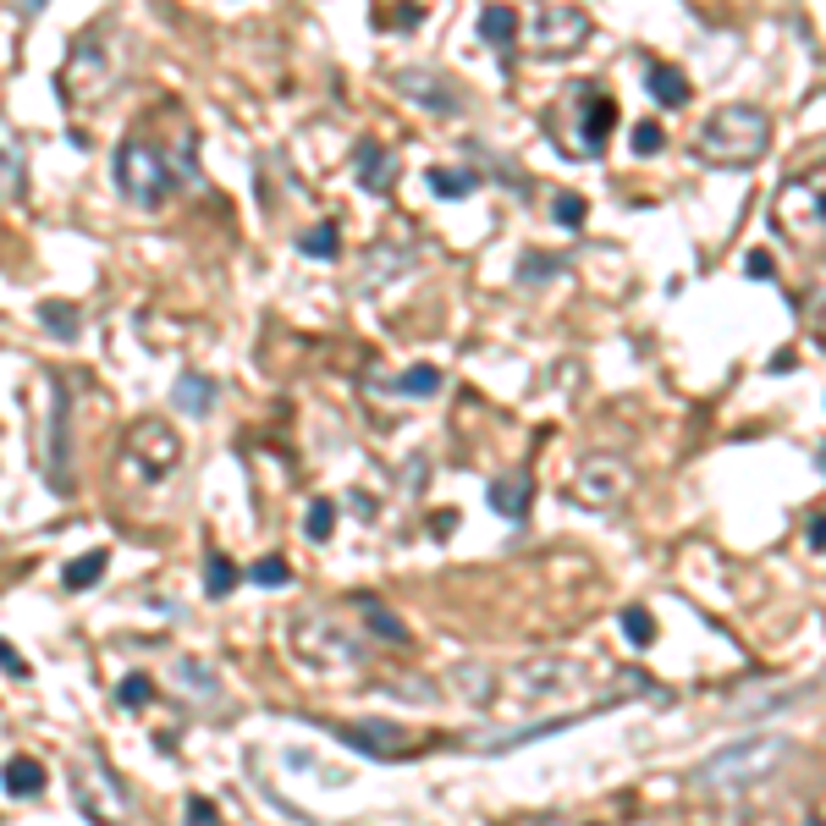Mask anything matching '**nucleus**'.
I'll return each instance as SVG.
<instances>
[{"mask_svg":"<svg viewBox=\"0 0 826 826\" xmlns=\"http://www.w3.org/2000/svg\"><path fill=\"white\" fill-rule=\"evenodd\" d=\"M127 458H133V469L144 480H166L182 464V442H177V431L160 420V413H144V420L127 431Z\"/></svg>","mask_w":826,"mask_h":826,"instance_id":"obj_7","label":"nucleus"},{"mask_svg":"<svg viewBox=\"0 0 826 826\" xmlns=\"http://www.w3.org/2000/svg\"><path fill=\"white\" fill-rule=\"evenodd\" d=\"M810 826H826V821H810Z\"/></svg>","mask_w":826,"mask_h":826,"instance_id":"obj_39","label":"nucleus"},{"mask_svg":"<svg viewBox=\"0 0 826 826\" xmlns=\"http://www.w3.org/2000/svg\"><path fill=\"white\" fill-rule=\"evenodd\" d=\"M171 397H177V408L188 413V420H204V413L215 408V397H221V386L210 375H199V369H182L177 386H171Z\"/></svg>","mask_w":826,"mask_h":826,"instance_id":"obj_16","label":"nucleus"},{"mask_svg":"<svg viewBox=\"0 0 826 826\" xmlns=\"http://www.w3.org/2000/svg\"><path fill=\"white\" fill-rule=\"evenodd\" d=\"M771 221L793 243H826V166L788 177L771 199Z\"/></svg>","mask_w":826,"mask_h":826,"instance_id":"obj_4","label":"nucleus"},{"mask_svg":"<svg viewBox=\"0 0 826 826\" xmlns=\"http://www.w3.org/2000/svg\"><path fill=\"white\" fill-rule=\"evenodd\" d=\"M453 529H458V513H436V518H431V535H436V540H447Z\"/></svg>","mask_w":826,"mask_h":826,"instance_id":"obj_37","label":"nucleus"},{"mask_svg":"<svg viewBox=\"0 0 826 826\" xmlns=\"http://www.w3.org/2000/svg\"><path fill=\"white\" fill-rule=\"evenodd\" d=\"M72 788H78V810L94 821V826H127V793L116 782V771L105 766V755H83L72 766Z\"/></svg>","mask_w":826,"mask_h":826,"instance_id":"obj_5","label":"nucleus"},{"mask_svg":"<svg viewBox=\"0 0 826 826\" xmlns=\"http://www.w3.org/2000/svg\"><path fill=\"white\" fill-rule=\"evenodd\" d=\"M810 546H815V551H826V513H821V518H810Z\"/></svg>","mask_w":826,"mask_h":826,"instance_id":"obj_38","label":"nucleus"},{"mask_svg":"<svg viewBox=\"0 0 826 826\" xmlns=\"http://www.w3.org/2000/svg\"><path fill=\"white\" fill-rule=\"evenodd\" d=\"M116 700H122L127 711H133V705H149V700H155V683H149L144 672H133V678H122V683H116Z\"/></svg>","mask_w":826,"mask_h":826,"instance_id":"obj_32","label":"nucleus"},{"mask_svg":"<svg viewBox=\"0 0 826 826\" xmlns=\"http://www.w3.org/2000/svg\"><path fill=\"white\" fill-rule=\"evenodd\" d=\"M793 755V744L782 733H755V738H738L727 749H716L700 771H694V788L711 793V799H733L755 782H766L771 771H782V760Z\"/></svg>","mask_w":826,"mask_h":826,"instance_id":"obj_1","label":"nucleus"},{"mask_svg":"<svg viewBox=\"0 0 826 826\" xmlns=\"http://www.w3.org/2000/svg\"><path fill=\"white\" fill-rule=\"evenodd\" d=\"M248 579H254L259 590H281V584H292V568H287V557H259V562L248 568Z\"/></svg>","mask_w":826,"mask_h":826,"instance_id":"obj_30","label":"nucleus"},{"mask_svg":"<svg viewBox=\"0 0 826 826\" xmlns=\"http://www.w3.org/2000/svg\"><path fill=\"white\" fill-rule=\"evenodd\" d=\"M45 391H51V436H45V480H51V491L56 496H72V402H67V391H62V380L51 375L45 380Z\"/></svg>","mask_w":826,"mask_h":826,"instance_id":"obj_10","label":"nucleus"},{"mask_svg":"<svg viewBox=\"0 0 826 826\" xmlns=\"http://www.w3.org/2000/svg\"><path fill=\"white\" fill-rule=\"evenodd\" d=\"M40 325L56 336V342H72L83 325H78V309L72 303H62V298H51V303H40Z\"/></svg>","mask_w":826,"mask_h":826,"instance_id":"obj_22","label":"nucleus"},{"mask_svg":"<svg viewBox=\"0 0 826 826\" xmlns=\"http://www.w3.org/2000/svg\"><path fill=\"white\" fill-rule=\"evenodd\" d=\"M105 568H111V557H105V551L72 557V562H67V573H62V584H67V590H94V584L105 579Z\"/></svg>","mask_w":826,"mask_h":826,"instance_id":"obj_21","label":"nucleus"},{"mask_svg":"<svg viewBox=\"0 0 826 826\" xmlns=\"http://www.w3.org/2000/svg\"><path fill=\"white\" fill-rule=\"evenodd\" d=\"M744 276H749V281H771V276H777V259H771L766 248H749V254H744Z\"/></svg>","mask_w":826,"mask_h":826,"instance_id":"obj_34","label":"nucleus"},{"mask_svg":"<svg viewBox=\"0 0 826 826\" xmlns=\"http://www.w3.org/2000/svg\"><path fill=\"white\" fill-rule=\"evenodd\" d=\"M579 683V661H557V656H546V661H518V667H507V672H496V689H507L513 700H557V694H568Z\"/></svg>","mask_w":826,"mask_h":826,"instance_id":"obj_9","label":"nucleus"},{"mask_svg":"<svg viewBox=\"0 0 826 826\" xmlns=\"http://www.w3.org/2000/svg\"><path fill=\"white\" fill-rule=\"evenodd\" d=\"M298 248H303L309 259H336V248H342V237H336V226L325 221V226H314V232H303V237H298Z\"/></svg>","mask_w":826,"mask_h":826,"instance_id":"obj_29","label":"nucleus"},{"mask_svg":"<svg viewBox=\"0 0 826 826\" xmlns=\"http://www.w3.org/2000/svg\"><path fill=\"white\" fill-rule=\"evenodd\" d=\"M303 529H309V540H331V529H336V502H331V496H314L309 513H303Z\"/></svg>","mask_w":826,"mask_h":826,"instance_id":"obj_28","label":"nucleus"},{"mask_svg":"<svg viewBox=\"0 0 826 826\" xmlns=\"http://www.w3.org/2000/svg\"><path fill=\"white\" fill-rule=\"evenodd\" d=\"M518 29H524V23H518L513 7H485V12H480V40H485V45H513Z\"/></svg>","mask_w":826,"mask_h":826,"instance_id":"obj_20","label":"nucleus"},{"mask_svg":"<svg viewBox=\"0 0 826 826\" xmlns=\"http://www.w3.org/2000/svg\"><path fill=\"white\" fill-rule=\"evenodd\" d=\"M336 738H342L353 755H369V760H408V733H402L397 722H380V716L342 722Z\"/></svg>","mask_w":826,"mask_h":826,"instance_id":"obj_12","label":"nucleus"},{"mask_svg":"<svg viewBox=\"0 0 826 826\" xmlns=\"http://www.w3.org/2000/svg\"><path fill=\"white\" fill-rule=\"evenodd\" d=\"M661 144H667V133H661L656 122H639V127H634V155L650 160V155H661Z\"/></svg>","mask_w":826,"mask_h":826,"instance_id":"obj_33","label":"nucleus"},{"mask_svg":"<svg viewBox=\"0 0 826 826\" xmlns=\"http://www.w3.org/2000/svg\"><path fill=\"white\" fill-rule=\"evenodd\" d=\"M0 788H7L12 799H34V793H45V766L34 755H12L7 766H0Z\"/></svg>","mask_w":826,"mask_h":826,"instance_id":"obj_17","label":"nucleus"},{"mask_svg":"<svg viewBox=\"0 0 826 826\" xmlns=\"http://www.w3.org/2000/svg\"><path fill=\"white\" fill-rule=\"evenodd\" d=\"M116 188H122L127 204L160 210L182 182H177V166H171L149 138H122V144H116Z\"/></svg>","mask_w":826,"mask_h":826,"instance_id":"obj_3","label":"nucleus"},{"mask_svg":"<svg viewBox=\"0 0 826 826\" xmlns=\"http://www.w3.org/2000/svg\"><path fill=\"white\" fill-rule=\"evenodd\" d=\"M182 821H188V826H221V815H215V804H210V799H199V793L188 799V810H182Z\"/></svg>","mask_w":826,"mask_h":826,"instance_id":"obj_35","label":"nucleus"},{"mask_svg":"<svg viewBox=\"0 0 826 826\" xmlns=\"http://www.w3.org/2000/svg\"><path fill=\"white\" fill-rule=\"evenodd\" d=\"M529 502H535V480H529V475H502V480L491 485V507H496L502 518H524Z\"/></svg>","mask_w":826,"mask_h":826,"instance_id":"obj_18","label":"nucleus"},{"mask_svg":"<svg viewBox=\"0 0 826 826\" xmlns=\"http://www.w3.org/2000/svg\"><path fill=\"white\" fill-rule=\"evenodd\" d=\"M529 34H535L540 56H568V51H579L590 40V18L579 7H540L535 23H529Z\"/></svg>","mask_w":826,"mask_h":826,"instance_id":"obj_11","label":"nucleus"},{"mask_svg":"<svg viewBox=\"0 0 826 826\" xmlns=\"http://www.w3.org/2000/svg\"><path fill=\"white\" fill-rule=\"evenodd\" d=\"M353 166H358V182H364L369 193H386V188L397 182V155H391L386 144H375V138H364V144L353 149Z\"/></svg>","mask_w":826,"mask_h":826,"instance_id":"obj_14","label":"nucleus"},{"mask_svg":"<svg viewBox=\"0 0 826 826\" xmlns=\"http://www.w3.org/2000/svg\"><path fill=\"white\" fill-rule=\"evenodd\" d=\"M397 391H402V397H436V391H442V369H431V364L408 369V375H397Z\"/></svg>","mask_w":826,"mask_h":826,"instance_id":"obj_27","label":"nucleus"},{"mask_svg":"<svg viewBox=\"0 0 826 826\" xmlns=\"http://www.w3.org/2000/svg\"><path fill=\"white\" fill-rule=\"evenodd\" d=\"M402 94H413V100H420V105H431V111H458V94H453V83H442L436 72H397L391 78Z\"/></svg>","mask_w":826,"mask_h":826,"instance_id":"obj_15","label":"nucleus"},{"mask_svg":"<svg viewBox=\"0 0 826 826\" xmlns=\"http://www.w3.org/2000/svg\"><path fill=\"white\" fill-rule=\"evenodd\" d=\"M551 215H557L568 232H579V226H584V215H590V204H584L579 193H557V199H551Z\"/></svg>","mask_w":826,"mask_h":826,"instance_id":"obj_31","label":"nucleus"},{"mask_svg":"<svg viewBox=\"0 0 826 826\" xmlns=\"http://www.w3.org/2000/svg\"><path fill=\"white\" fill-rule=\"evenodd\" d=\"M475 171H453V166H436L431 171V188H436V199H469L475 193Z\"/></svg>","mask_w":826,"mask_h":826,"instance_id":"obj_25","label":"nucleus"},{"mask_svg":"<svg viewBox=\"0 0 826 826\" xmlns=\"http://www.w3.org/2000/svg\"><path fill=\"white\" fill-rule=\"evenodd\" d=\"M232 590H237V562L221 557V551H210V562H204V595H210V601H226Z\"/></svg>","mask_w":826,"mask_h":826,"instance_id":"obj_23","label":"nucleus"},{"mask_svg":"<svg viewBox=\"0 0 826 826\" xmlns=\"http://www.w3.org/2000/svg\"><path fill=\"white\" fill-rule=\"evenodd\" d=\"M650 94H656V105L678 111V105H689V78H683L672 62H656V67H650Z\"/></svg>","mask_w":826,"mask_h":826,"instance_id":"obj_19","label":"nucleus"},{"mask_svg":"<svg viewBox=\"0 0 826 826\" xmlns=\"http://www.w3.org/2000/svg\"><path fill=\"white\" fill-rule=\"evenodd\" d=\"M568 94H573V105H579L584 155H601V144H606V133H612V122H617V100H606V94L590 89V83H579V89H568Z\"/></svg>","mask_w":826,"mask_h":826,"instance_id":"obj_13","label":"nucleus"},{"mask_svg":"<svg viewBox=\"0 0 826 826\" xmlns=\"http://www.w3.org/2000/svg\"><path fill=\"white\" fill-rule=\"evenodd\" d=\"M617 623H623V639H628V645H639V650H645V645H656V617H650L645 606H623V617H617Z\"/></svg>","mask_w":826,"mask_h":826,"instance_id":"obj_26","label":"nucleus"},{"mask_svg":"<svg viewBox=\"0 0 826 826\" xmlns=\"http://www.w3.org/2000/svg\"><path fill=\"white\" fill-rule=\"evenodd\" d=\"M766 149H771V122L760 105H722L705 116L694 138V155L705 166H755Z\"/></svg>","mask_w":826,"mask_h":826,"instance_id":"obj_2","label":"nucleus"},{"mask_svg":"<svg viewBox=\"0 0 826 826\" xmlns=\"http://www.w3.org/2000/svg\"><path fill=\"white\" fill-rule=\"evenodd\" d=\"M0 672H12V678H29L34 667L23 661V650H18V645H7V639H0Z\"/></svg>","mask_w":826,"mask_h":826,"instance_id":"obj_36","label":"nucleus"},{"mask_svg":"<svg viewBox=\"0 0 826 826\" xmlns=\"http://www.w3.org/2000/svg\"><path fill=\"white\" fill-rule=\"evenodd\" d=\"M628 491H634V469H628L617 453H590V458H579L568 496H579L584 507H612V502H623Z\"/></svg>","mask_w":826,"mask_h":826,"instance_id":"obj_8","label":"nucleus"},{"mask_svg":"<svg viewBox=\"0 0 826 826\" xmlns=\"http://www.w3.org/2000/svg\"><path fill=\"white\" fill-rule=\"evenodd\" d=\"M292 650L309 661V667H320V672H336V667H358L364 661V650H358V639L347 634V628H336L331 617H292Z\"/></svg>","mask_w":826,"mask_h":826,"instance_id":"obj_6","label":"nucleus"},{"mask_svg":"<svg viewBox=\"0 0 826 826\" xmlns=\"http://www.w3.org/2000/svg\"><path fill=\"white\" fill-rule=\"evenodd\" d=\"M353 606L369 617V634H375V639H391V645H402V639H408V628H402V623H397V617H391V612L375 601V595H358Z\"/></svg>","mask_w":826,"mask_h":826,"instance_id":"obj_24","label":"nucleus"}]
</instances>
